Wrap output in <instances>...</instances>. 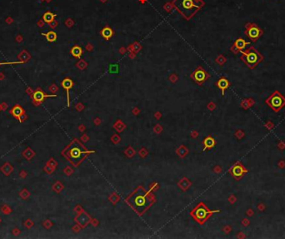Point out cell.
Segmentation results:
<instances>
[{"label": "cell", "instance_id": "6da1fadb", "mask_svg": "<svg viewBox=\"0 0 285 239\" xmlns=\"http://www.w3.org/2000/svg\"><path fill=\"white\" fill-rule=\"evenodd\" d=\"M174 5L187 19H189L204 5V3L201 0H175Z\"/></svg>", "mask_w": 285, "mask_h": 239}, {"label": "cell", "instance_id": "9a60e30c", "mask_svg": "<svg viewBox=\"0 0 285 239\" xmlns=\"http://www.w3.org/2000/svg\"><path fill=\"white\" fill-rule=\"evenodd\" d=\"M71 53L72 54L74 55V57H79L81 56V54L83 53V51H82V48L80 47H78V46H75L72 48V50H71Z\"/></svg>", "mask_w": 285, "mask_h": 239}, {"label": "cell", "instance_id": "8992f818", "mask_svg": "<svg viewBox=\"0 0 285 239\" xmlns=\"http://www.w3.org/2000/svg\"><path fill=\"white\" fill-rule=\"evenodd\" d=\"M247 172H248V170L245 169L244 166L243 165L241 162H238L231 169L232 176L237 180L242 178L245 173H247Z\"/></svg>", "mask_w": 285, "mask_h": 239}, {"label": "cell", "instance_id": "5bb4252c", "mask_svg": "<svg viewBox=\"0 0 285 239\" xmlns=\"http://www.w3.org/2000/svg\"><path fill=\"white\" fill-rule=\"evenodd\" d=\"M42 34L46 37V38H47L48 42H54V41L56 40V38H57V35H56V34H55L54 32H53V31H50V32H48L47 34Z\"/></svg>", "mask_w": 285, "mask_h": 239}, {"label": "cell", "instance_id": "7c38bea8", "mask_svg": "<svg viewBox=\"0 0 285 239\" xmlns=\"http://www.w3.org/2000/svg\"><path fill=\"white\" fill-rule=\"evenodd\" d=\"M112 35H113V31H112L110 28L106 27L102 30V36L105 38L106 40H108L112 37Z\"/></svg>", "mask_w": 285, "mask_h": 239}, {"label": "cell", "instance_id": "52a82bcc", "mask_svg": "<svg viewBox=\"0 0 285 239\" xmlns=\"http://www.w3.org/2000/svg\"><path fill=\"white\" fill-rule=\"evenodd\" d=\"M248 44H250V43H248V42H246L245 39L244 38H237L236 41L234 42V47H236V49L238 51H243L244 49L246 48V46H248Z\"/></svg>", "mask_w": 285, "mask_h": 239}, {"label": "cell", "instance_id": "2e32d148", "mask_svg": "<svg viewBox=\"0 0 285 239\" xmlns=\"http://www.w3.org/2000/svg\"><path fill=\"white\" fill-rule=\"evenodd\" d=\"M135 202L138 207H144L145 205V198L143 196H138L135 199Z\"/></svg>", "mask_w": 285, "mask_h": 239}, {"label": "cell", "instance_id": "7a4b0ae2", "mask_svg": "<svg viewBox=\"0 0 285 239\" xmlns=\"http://www.w3.org/2000/svg\"><path fill=\"white\" fill-rule=\"evenodd\" d=\"M241 60L249 69H254L263 60V56L254 47L250 46L246 50L240 51Z\"/></svg>", "mask_w": 285, "mask_h": 239}, {"label": "cell", "instance_id": "30bf717a", "mask_svg": "<svg viewBox=\"0 0 285 239\" xmlns=\"http://www.w3.org/2000/svg\"><path fill=\"white\" fill-rule=\"evenodd\" d=\"M62 85H63L64 88H65V89L67 90L68 102V104H69V92H68V90H69V88H72V86H73V82H72V80L69 79V78H66V79H64V80Z\"/></svg>", "mask_w": 285, "mask_h": 239}, {"label": "cell", "instance_id": "4fadbf2b", "mask_svg": "<svg viewBox=\"0 0 285 239\" xmlns=\"http://www.w3.org/2000/svg\"><path fill=\"white\" fill-rule=\"evenodd\" d=\"M55 14H53L50 12H47V13H45L44 15V21L45 23H47V24H50L51 22H53L54 19V18H55Z\"/></svg>", "mask_w": 285, "mask_h": 239}, {"label": "cell", "instance_id": "ba28073f", "mask_svg": "<svg viewBox=\"0 0 285 239\" xmlns=\"http://www.w3.org/2000/svg\"><path fill=\"white\" fill-rule=\"evenodd\" d=\"M229 82L227 78H225V77H221L218 82H217V86H218V88L219 89H221L222 91V94L224 95V92L226 89H228V87H229Z\"/></svg>", "mask_w": 285, "mask_h": 239}, {"label": "cell", "instance_id": "9c48e42d", "mask_svg": "<svg viewBox=\"0 0 285 239\" xmlns=\"http://www.w3.org/2000/svg\"><path fill=\"white\" fill-rule=\"evenodd\" d=\"M194 77L196 81L202 83V82L204 81L205 78L207 77V74H206L204 70H201V69H200V70H198L195 73Z\"/></svg>", "mask_w": 285, "mask_h": 239}, {"label": "cell", "instance_id": "8fae6325", "mask_svg": "<svg viewBox=\"0 0 285 239\" xmlns=\"http://www.w3.org/2000/svg\"><path fill=\"white\" fill-rule=\"evenodd\" d=\"M204 143L205 149H206V148H214V147L215 146V143H216V142H215L214 138H213L212 137H207V138L204 139Z\"/></svg>", "mask_w": 285, "mask_h": 239}, {"label": "cell", "instance_id": "3957f363", "mask_svg": "<svg viewBox=\"0 0 285 239\" xmlns=\"http://www.w3.org/2000/svg\"><path fill=\"white\" fill-rule=\"evenodd\" d=\"M265 103L275 113L282 110L285 107V97L278 90L274 91L265 100Z\"/></svg>", "mask_w": 285, "mask_h": 239}, {"label": "cell", "instance_id": "5b68a950", "mask_svg": "<svg viewBox=\"0 0 285 239\" xmlns=\"http://www.w3.org/2000/svg\"><path fill=\"white\" fill-rule=\"evenodd\" d=\"M218 212H220V210L209 211L204 204H202L201 203L197 208L194 209V211L193 212V215L194 216L195 218L198 219V221H199V222H204L211 214Z\"/></svg>", "mask_w": 285, "mask_h": 239}, {"label": "cell", "instance_id": "277c9868", "mask_svg": "<svg viewBox=\"0 0 285 239\" xmlns=\"http://www.w3.org/2000/svg\"><path fill=\"white\" fill-rule=\"evenodd\" d=\"M245 35L253 42L256 43L263 34V30L255 23H247L245 25Z\"/></svg>", "mask_w": 285, "mask_h": 239}]
</instances>
